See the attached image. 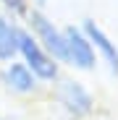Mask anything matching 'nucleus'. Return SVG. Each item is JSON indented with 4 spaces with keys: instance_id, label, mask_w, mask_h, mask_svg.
I'll return each mask as SVG.
<instances>
[{
    "instance_id": "nucleus-5",
    "label": "nucleus",
    "mask_w": 118,
    "mask_h": 120,
    "mask_svg": "<svg viewBox=\"0 0 118 120\" xmlns=\"http://www.w3.org/2000/svg\"><path fill=\"white\" fill-rule=\"evenodd\" d=\"M79 26H81V31L87 34V39H89L97 60L108 68L110 76H118V42L94 21V18H81Z\"/></svg>"
},
{
    "instance_id": "nucleus-9",
    "label": "nucleus",
    "mask_w": 118,
    "mask_h": 120,
    "mask_svg": "<svg viewBox=\"0 0 118 120\" xmlns=\"http://www.w3.org/2000/svg\"><path fill=\"white\" fill-rule=\"evenodd\" d=\"M29 3H32V11H45L50 5V0H29Z\"/></svg>"
},
{
    "instance_id": "nucleus-2",
    "label": "nucleus",
    "mask_w": 118,
    "mask_h": 120,
    "mask_svg": "<svg viewBox=\"0 0 118 120\" xmlns=\"http://www.w3.org/2000/svg\"><path fill=\"white\" fill-rule=\"evenodd\" d=\"M18 60L34 73V78L42 86H53L63 76V65L26 31V26L21 29V39H18Z\"/></svg>"
},
{
    "instance_id": "nucleus-3",
    "label": "nucleus",
    "mask_w": 118,
    "mask_h": 120,
    "mask_svg": "<svg viewBox=\"0 0 118 120\" xmlns=\"http://www.w3.org/2000/svg\"><path fill=\"white\" fill-rule=\"evenodd\" d=\"M63 37H66V55H63V68H71L76 73H92L97 71L100 60H97L87 34L81 31L79 24H66L63 26Z\"/></svg>"
},
{
    "instance_id": "nucleus-1",
    "label": "nucleus",
    "mask_w": 118,
    "mask_h": 120,
    "mask_svg": "<svg viewBox=\"0 0 118 120\" xmlns=\"http://www.w3.org/2000/svg\"><path fill=\"white\" fill-rule=\"evenodd\" d=\"M50 99L68 120H87L94 115L97 107L94 91L76 76H61L50 86Z\"/></svg>"
},
{
    "instance_id": "nucleus-4",
    "label": "nucleus",
    "mask_w": 118,
    "mask_h": 120,
    "mask_svg": "<svg viewBox=\"0 0 118 120\" xmlns=\"http://www.w3.org/2000/svg\"><path fill=\"white\" fill-rule=\"evenodd\" d=\"M26 31L42 45L58 63L63 65V55H66V37H63V26H58L45 11H32L24 18Z\"/></svg>"
},
{
    "instance_id": "nucleus-7",
    "label": "nucleus",
    "mask_w": 118,
    "mask_h": 120,
    "mask_svg": "<svg viewBox=\"0 0 118 120\" xmlns=\"http://www.w3.org/2000/svg\"><path fill=\"white\" fill-rule=\"evenodd\" d=\"M24 24L0 13V63H11L18 57V39H21Z\"/></svg>"
},
{
    "instance_id": "nucleus-6",
    "label": "nucleus",
    "mask_w": 118,
    "mask_h": 120,
    "mask_svg": "<svg viewBox=\"0 0 118 120\" xmlns=\"http://www.w3.org/2000/svg\"><path fill=\"white\" fill-rule=\"evenodd\" d=\"M0 84L13 97H37L42 91V84L34 78V73L18 57L11 60V63H0Z\"/></svg>"
},
{
    "instance_id": "nucleus-8",
    "label": "nucleus",
    "mask_w": 118,
    "mask_h": 120,
    "mask_svg": "<svg viewBox=\"0 0 118 120\" xmlns=\"http://www.w3.org/2000/svg\"><path fill=\"white\" fill-rule=\"evenodd\" d=\"M0 13L18 21V24H24V18L32 13V3L29 0H0Z\"/></svg>"
}]
</instances>
